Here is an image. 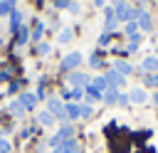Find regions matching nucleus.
Masks as SVG:
<instances>
[{
    "instance_id": "10",
    "label": "nucleus",
    "mask_w": 158,
    "mask_h": 153,
    "mask_svg": "<svg viewBox=\"0 0 158 153\" xmlns=\"http://www.w3.org/2000/svg\"><path fill=\"white\" fill-rule=\"evenodd\" d=\"M22 106H25V111L27 109H35V104H37V96L35 94H20V99H17Z\"/></svg>"
},
{
    "instance_id": "22",
    "label": "nucleus",
    "mask_w": 158,
    "mask_h": 153,
    "mask_svg": "<svg viewBox=\"0 0 158 153\" xmlns=\"http://www.w3.org/2000/svg\"><path fill=\"white\" fill-rule=\"evenodd\" d=\"M67 96H69V99H81V96H84V89H74V91H69Z\"/></svg>"
},
{
    "instance_id": "18",
    "label": "nucleus",
    "mask_w": 158,
    "mask_h": 153,
    "mask_svg": "<svg viewBox=\"0 0 158 153\" xmlns=\"http://www.w3.org/2000/svg\"><path fill=\"white\" fill-rule=\"evenodd\" d=\"M67 116L69 118H79V104H69L67 106Z\"/></svg>"
},
{
    "instance_id": "15",
    "label": "nucleus",
    "mask_w": 158,
    "mask_h": 153,
    "mask_svg": "<svg viewBox=\"0 0 158 153\" xmlns=\"http://www.w3.org/2000/svg\"><path fill=\"white\" fill-rule=\"evenodd\" d=\"M40 123H42V126H52V123H54V116H52L49 111H40Z\"/></svg>"
},
{
    "instance_id": "32",
    "label": "nucleus",
    "mask_w": 158,
    "mask_h": 153,
    "mask_svg": "<svg viewBox=\"0 0 158 153\" xmlns=\"http://www.w3.org/2000/svg\"><path fill=\"white\" fill-rule=\"evenodd\" d=\"M0 44H2V37H0Z\"/></svg>"
},
{
    "instance_id": "23",
    "label": "nucleus",
    "mask_w": 158,
    "mask_h": 153,
    "mask_svg": "<svg viewBox=\"0 0 158 153\" xmlns=\"http://www.w3.org/2000/svg\"><path fill=\"white\" fill-rule=\"evenodd\" d=\"M79 116H81V118L91 116V106H79Z\"/></svg>"
},
{
    "instance_id": "3",
    "label": "nucleus",
    "mask_w": 158,
    "mask_h": 153,
    "mask_svg": "<svg viewBox=\"0 0 158 153\" xmlns=\"http://www.w3.org/2000/svg\"><path fill=\"white\" fill-rule=\"evenodd\" d=\"M49 114H52V116H59L62 121L69 118V116H67V106H64L59 99H49Z\"/></svg>"
},
{
    "instance_id": "19",
    "label": "nucleus",
    "mask_w": 158,
    "mask_h": 153,
    "mask_svg": "<svg viewBox=\"0 0 158 153\" xmlns=\"http://www.w3.org/2000/svg\"><path fill=\"white\" fill-rule=\"evenodd\" d=\"M10 111H12L15 116H22V111H25V106H22L20 101H12V104H10Z\"/></svg>"
},
{
    "instance_id": "17",
    "label": "nucleus",
    "mask_w": 158,
    "mask_h": 153,
    "mask_svg": "<svg viewBox=\"0 0 158 153\" xmlns=\"http://www.w3.org/2000/svg\"><path fill=\"white\" fill-rule=\"evenodd\" d=\"M15 35H17V44H25V42H27V37H30V32H27V27H20V30H17Z\"/></svg>"
},
{
    "instance_id": "7",
    "label": "nucleus",
    "mask_w": 158,
    "mask_h": 153,
    "mask_svg": "<svg viewBox=\"0 0 158 153\" xmlns=\"http://www.w3.org/2000/svg\"><path fill=\"white\" fill-rule=\"evenodd\" d=\"M136 17H138V25H141V30H146V32H148V30L153 27V22H151V15H148L146 10H138V12H136Z\"/></svg>"
},
{
    "instance_id": "31",
    "label": "nucleus",
    "mask_w": 158,
    "mask_h": 153,
    "mask_svg": "<svg viewBox=\"0 0 158 153\" xmlns=\"http://www.w3.org/2000/svg\"><path fill=\"white\" fill-rule=\"evenodd\" d=\"M156 106H158V94H156Z\"/></svg>"
},
{
    "instance_id": "29",
    "label": "nucleus",
    "mask_w": 158,
    "mask_h": 153,
    "mask_svg": "<svg viewBox=\"0 0 158 153\" xmlns=\"http://www.w3.org/2000/svg\"><path fill=\"white\" fill-rule=\"evenodd\" d=\"M72 0H57V7H69Z\"/></svg>"
},
{
    "instance_id": "25",
    "label": "nucleus",
    "mask_w": 158,
    "mask_h": 153,
    "mask_svg": "<svg viewBox=\"0 0 158 153\" xmlns=\"http://www.w3.org/2000/svg\"><path fill=\"white\" fill-rule=\"evenodd\" d=\"M136 30H138V25H136V22H128V25H126V32H128L131 37L136 35Z\"/></svg>"
},
{
    "instance_id": "24",
    "label": "nucleus",
    "mask_w": 158,
    "mask_h": 153,
    "mask_svg": "<svg viewBox=\"0 0 158 153\" xmlns=\"http://www.w3.org/2000/svg\"><path fill=\"white\" fill-rule=\"evenodd\" d=\"M0 153H10V141L0 138Z\"/></svg>"
},
{
    "instance_id": "9",
    "label": "nucleus",
    "mask_w": 158,
    "mask_h": 153,
    "mask_svg": "<svg viewBox=\"0 0 158 153\" xmlns=\"http://www.w3.org/2000/svg\"><path fill=\"white\" fill-rule=\"evenodd\" d=\"M106 81H109V84H111L114 89H118V86L123 84V76H121V74H118L116 69H111V72H106Z\"/></svg>"
},
{
    "instance_id": "20",
    "label": "nucleus",
    "mask_w": 158,
    "mask_h": 153,
    "mask_svg": "<svg viewBox=\"0 0 158 153\" xmlns=\"http://www.w3.org/2000/svg\"><path fill=\"white\" fill-rule=\"evenodd\" d=\"M86 94H89V96H91V99H101V96H104V94H101V91H99V89H96V86H91V84H89V86H86Z\"/></svg>"
},
{
    "instance_id": "6",
    "label": "nucleus",
    "mask_w": 158,
    "mask_h": 153,
    "mask_svg": "<svg viewBox=\"0 0 158 153\" xmlns=\"http://www.w3.org/2000/svg\"><path fill=\"white\" fill-rule=\"evenodd\" d=\"M69 81L74 84V89H84V86H89V76H86V74H81V72L69 74Z\"/></svg>"
},
{
    "instance_id": "28",
    "label": "nucleus",
    "mask_w": 158,
    "mask_h": 153,
    "mask_svg": "<svg viewBox=\"0 0 158 153\" xmlns=\"http://www.w3.org/2000/svg\"><path fill=\"white\" fill-rule=\"evenodd\" d=\"M89 64H91V67H99V64H101V59H99V57H96V54H94V57H91V62H89Z\"/></svg>"
},
{
    "instance_id": "34",
    "label": "nucleus",
    "mask_w": 158,
    "mask_h": 153,
    "mask_svg": "<svg viewBox=\"0 0 158 153\" xmlns=\"http://www.w3.org/2000/svg\"><path fill=\"white\" fill-rule=\"evenodd\" d=\"M156 86H158V81H156Z\"/></svg>"
},
{
    "instance_id": "1",
    "label": "nucleus",
    "mask_w": 158,
    "mask_h": 153,
    "mask_svg": "<svg viewBox=\"0 0 158 153\" xmlns=\"http://www.w3.org/2000/svg\"><path fill=\"white\" fill-rule=\"evenodd\" d=\"M136 12H138V10H131L126 2H116V7H114V15H116L118 22H131V20L136 17Z\"/></svg>"
},
{
    "instance_id": "12",
    "label": "nucleus",
    "mask_w": 158,
    "mask_h": 153,
    "mask_svg": "<svg viewBox=\"0 0 158 153\" xmlns=\"http://www.w3.org/2000/svg\"><path fill=\"white\" fill-rule=\"evenodd\" d=\"M143 69L146 72H158V59L156 57H146L143 59Z\"/></svg>"
},
{
    "instance_id": "4",
    "label": "nucleus",
    "mask_w": 158,
    "mask_h": 153,
    "mask_svg": "<svg viewBox=\"0 0 158 153\" xmlns=\"http://www.w3.org/2000/svg\"><path fill=\"white\" fill-rule=\"evenodd\" d=\"M72 136H74V128H72V126H62V128L57 131V136H54L49 143H52V146H59L62 141H69Z\"/></svg>"
},
{
    "instance_id": "2",
    "label": "nucleus",
    "mask_w": 158,
    "mask_h": 153,
    "mask_svg": "<svg viewBox=\"0 0 158 153\" xmlns=\"http://www.w3.org/2000/svg\"><path fill=\"white\" fill-rule=\"evenodd\" d=\"M79 62H81V54H79V52H72V54H67V57L62 59L59 69H64V72H72L74 67H79Z\"/></svg>"
},
{
    "instance_id": "33",
    "label": "nucleus",
    "mask_w": 158,
    "mask_h": 153,
    "mask_svg": "<svg viewBox=\"0 0 158 153\" xmlns=\"http://www.w3.org/2000/svg\"><path fill=\"white\" fill-rule=\"evenodd\" d=\"M118 2H123V0H118Z\"/></svg>"
},
{
    "instance_id": "16",
    "label": "nucleus",
    "mask_w": 158,
    "mask_h": 153,
    "mask_svg": "<svg viewBox=\"0 0 158 153\" xmlns=\"http://www.w3.org/2000/svg\"><path fill=\"white\" fill-rule=\"evenodd\" d=\"M116 72L121 76H126V74H131V64L128 62H116Z\"/></svg>"
},
{
    "instance_id": "27",
    "label": "nucleus",
    "mask_w": 158,
    "mask_h": 153,
    "mask_svg": "<svg viewBox=\"0 0 158 153\" xmlns=\"http://www.w3.org/2000/svg\"><path fill=\"white\" fill-rule=\"evenodd\" d=\"M116 104H121V106H126V104H128V96H126V94H118V101H116Z\"/></svg>"
},
{
    "instance_id": "5",
    "label": "nucleus",
    "mask_w": 158,
    "mask_h": 153,
    "mask_svg": "<svg viewBox=\"0 0 158 153\" xmlns=\"http://www.w3.org/2000/svg\"><path fill=\"white\" fill-rule=\"evenodd\" d=\"M54 153H79V146L74 138H69V141H62L59 146H54Z\"/></svg>"
},
{
    "instance_id": "11",
    "label": "nucleus",
    "mask_w": 158,
    "mask_h": 153,
    "mask_svg": "<svg viewBox=\"0 0 158 153\" xmlns=\"http://www.w3.org/2000/svg\"><path fill=\"white\" fill-rule=\"evenodd\" d=\"M101 99H104L106 104H116V101H118V89H114V86H111V89H106Z\"/></svg>"
},
{
    "instance_id": "26",
    "label": "nucleus",
    "mask_w": 158,
    "mask_h": 153,
    "mask_svg": "<svg viewBox=\"0 0 158 153\" xmlns=\"http://www.w3.org/2000/svg\"><path fill=\"white\" fill-rule=\"evenodd\" d=\"M42 32H44V27H42L40 22H37V27H35V32H32V37H35V39H40V37H42Z\"/></svg>"
},
{
    "instance_id": "8",
    "label": "nucleus",
    "mask_w": 158,
    "mask_h": 153,
    "mask_svg": "<svg viewBox=\"0 0 158 153\" xmlns=\"http://www.w3.org/2000/svg\"><path fill=\"white\" fill-rule=\"evenodd\" d=\"M148 99V94H146V89H131V94H128V101H133V104H143Z\"/></svg>"
},
{
    "instance_id": "21",
    "label": "nucleus",
    "mask_w": 158,
    "mask_h": 153,
    "mask_svg": "<svg viewBox=\"0 0 158 153\" xmlns=\"http://www.w3.org/2000/svg\"><path fill=\"white\" fill-rule=\"evenodd\" d=\"M69 39H72V32H69V30H64V32L59 35V44H64V42H69Z\"/></svg>"
},
{
    "instance_id": "14",
    "label": "nucleus",
    "mask_w": 158,
    "mask_h": 153,
    "mask_svg": "<svg viewBox=\"0 0 158 153\" xmlns=\"http://www.w3.org/2000/svg\"><path fill=\"white\" fill-rule=\"evenodd\" d=\"M91 86H96V89L104 94V91H106V86H109V81H106V76H96V79L91 81Z\"/></svg>"
},
{
    "instance_id": "30",
    "label": "nucleus",
    "mask_w": 158,
    "mask_h": 153,
    "mask_svg": "<svg viewBox=\"0 0 158 153\" xmlns=\"http://www.w3.org/2000/svg\"><path fill=\"white\" fill-rule=\"evenodd\" d=\"M96 5H99V7H101V5H104V0H96Z\"/></svg>"
},
{
    "instance_id": "13",
    "label": "nucleus",
    "mask_w": 158,
    "mask_h": 153,
    "mask_svg": "<svg viewBox=\"0 0 158 153\" xmlns=\"http://www.w3.org/2000/svg\"><path fill=\"white\" fill-rule=\"evenodd\" d=\"M15 10V0H0V15H10Z\"/></svg>"
}]
</instances>
